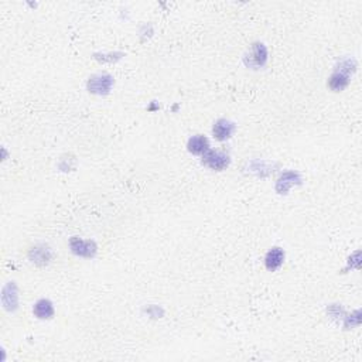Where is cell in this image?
I'll return each mask as SVG.
<instances>
[{"mask_svg":"<svg viewBox=\"0 0 362 362\" xmlns=\"http://www.w3.org/2000/svg\"><path fill=\"white\" fill-rule=\"evenodd\" d=\"M208 140L205 139L204 136H200V135H197V136H194L188 140V150L194 154L205 153L208 150Z\"/></svg>","mask_w":362,"mask_h":362,"instance_id":"5","label":"cell"},{"mask_svg":"<svg viewBox=\"0 0 362 362\" xmlns=\"http://www.w3.org/2000/svg\"><path fill=\"white\" fill-rule=\"evenodd\" d=\"M34 314L39 317V318H50V317L54 314V310L53 306L48 300H40L36 307H34Z\"/></svg>","mask_w":362,"mask_h":362,"instance_id":"7","label":"cell"},{"mask_svg":"<svg viewBox=\"0 0 362 362\" xmlns=\"http://www.w3.org/2000/svg\"><path fill=\"white\" fill-rule=\"evenodd\" d=\"M71 247H72V251H74L75 254L84 255V256H91V255L95 252L92 244L82 242V240H79V239H72V240H71Z\"/></svg>","mask_w":362,"mask_h":362,"instance_id":"6","label":"cell"},{"mask_svg":"<svg viewBox=\"0 0 362 362\" xmlns=\"http://www.w3.org/2000/svg\"><path fill=\"white\" fill-rule=\"evenodd\" d=\"M202 163L205 166H208L209 169L223 170L229 164V157H228V154L221 153V152L207 150L204 153V157H202Z\"/></svg>","mask_w":362,"mask_h":362,"instance_id":"1","label":"cell"},{"mask_svg":"<svg viewBox=\"0 0 362 362\" xmlns=\"http://www.w3.org/2000/svg\"><path fill=\"white\" fill-rule=\"evenodd\" d=\"M112 85V78L108 75L103 77H95L89 81V89L92 88V92H108Z\"/></svg>","mask_w":362,"mask_h":362,"instance_id":"4","label":"cell"},{"mask_svg":"<svg viewBox=\"0 0 362 362\" xmlns=\"http://www.w3.org/2000/svg\"><path fill=\"white\" fill-rule=\"evenodd\" d=\"M285 261V252L279 248H273L269 254L266 255V268L269 270H276L282 266V263Z\"/></svg>","mask_w":362,"mask_h":362,"instance_id":"2","label":"cell"},{"mask_svg":"<svg viewBox=\"0 0 362 362\" xmlns=\"http://www.w3.org/2000/svg\"><path fill=\"white\" fill-rule=\"evenodd\" d=\"M254 60L255 61V65H263L265 64V61H266V50H265V47L262 46V44H256V46L254 47Z\"/></svg>","mask_w":362,"mask_h":362,"instance_id":"8","label":"cell"},{"mask_svg":"<svg viewBox=\"0 0 362 362\" xmlns=\"http://www.w3.org/2000/svg\"><path fill=\"white\" fill-rule=\"evenodd\" d=\"M233 132V125L225 119H221L218 120L215 125H214V129H212V133L218 140H225L228 139L229 136L232 135Z\"/></svg>","mask_w":362,"mask_h":362,"instance_id":"3","label":"cell"}]
</instances>
